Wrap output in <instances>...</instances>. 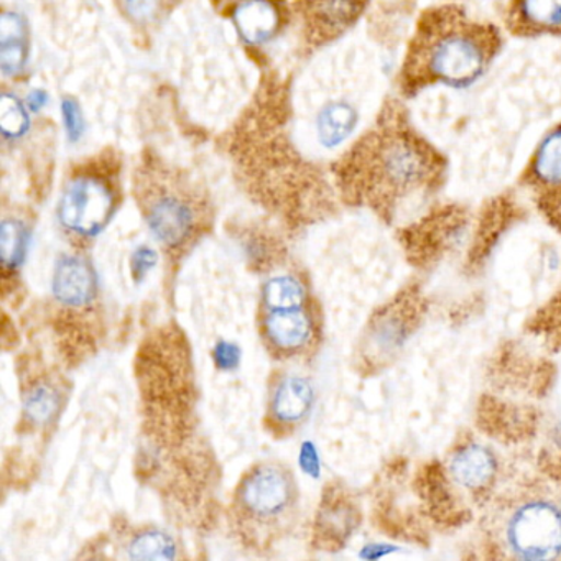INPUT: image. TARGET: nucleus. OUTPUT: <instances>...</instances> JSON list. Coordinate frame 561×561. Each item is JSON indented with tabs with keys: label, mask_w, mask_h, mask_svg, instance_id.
<instances>
[{
	"label": "nucleus",
	"mask_w": 561,
	"mask_h": 561,
	"mask_svg": "<svg viewBox=\"0 0 561 561\" xmlns=\"http://www.w3.org/2000/svg\"><path fill=\"white\" fill-rule=\"evenodd\" d=\"M119 547L130 560H173L180 557L175 538L156 525L121 530Z\"/></svg>",
	"instance_id": "nucleus-19"
},
{
	"label": "nucleus",
	"mask_w": 561,
	"mask_h": 561,
	"mask_svg": "<svg viewBox=\"0 0 561 561\" xmlns=\"http://www.w3.org/2000/svg\"><path fill=\"white\" fill-rule=\"evenodd\" d=\"M399 548L393 547V545L389 543H373L367 545L366 548H364V558H369V560H377V558H383L387 557V554L392 553V551H397Z\"/></svg>",
	"instance_id": "nucleus-28"
},
{
	"label": "nucleus",
	"mask_w": 561,
	"mask_h": 561,
	"mask_svg": "<svg viewBox=\"0 0 561 561\" xmlns=\"http://www.w3.org/2000/svg\"><path fill=\"white\" fill-rule=\"evenodd\" d=\"M32 229L24 218H4L0 226V259H2V285L4 291L14 285L24 267L31 245Z\"/></svg>",
	"instance_id": "nucleus-20"
},
{
	"label": "nucleus",
	"mask_w": 561,
	"mask_h": 561,
	"mask_svg": "<svg viewBox=\"0 0 561 561\" xmlns=\"http://www.w3.org/2000/svg\"><path fill=\"white\" fill-rule=\"evenodd\" d=\"M317 390L308 377L294 370H275L265 397L264 428L274 438L294 436L310 419Z\"/></svg>",
	"instance_id": "nucleus-11"
},
{
	"label": "nucleus",
	"mask_w": 561,
	"mask_h": 561,
	"mask_svg": "<svg viewBox=\"0 0 561 561\" xmlns=\"http://www.w3.org/2000/svg\"><path fill=\"white\" fill-rule=\"evenodd\" d=\"M508 22L522 35L561 34V0H511Z\"/></svg>",
	"instance_id": "nucleus-18"
},
{
	"label": "nucleus",
	"mask_w": 561,
	"mask_h": 561,
	"mask_svg": "<svg viewBox=\"0 0 561 561\" xmlns=\"http://www.w3.org/2000/svg\"><path fill=\"white\" fill-rule=\"evenodd\" d=\"M54 330L65 359L80 363L96 350L101 327V287L87 251L61 254L51 275Z\"/></svg>",
	"instance_id": "nucleus-7"
},
{
	"label": "nucleus",
	"mask_w": 561,
	"mask_h": 561,
	"mask_svg": "<svg viewBox=\"0 0 561 561\" xmlns=\"http://www.w3.org/2000/svg\"><path fill=\"white\" fill-rule=\"evenodd\" d=\"M27 113L15 98L2 100V130L5 136H22L27 129Z\"/></svg>",
	"instance_id": "nucleus-24"
},
{
	"label": "nucleus",
	"mask_w": 561,
	"mask_h": 561,
	"mask_svg": "<svg viewBox=\"0 0 561 561\" xmlns=\"http://www.w3.org/2000/svg\"><path fill=\"white\" fill-rule=\"evenodd\" d=\"M27 35L25 24L18 14L2 18V70L5 75L21 73L27 64Z\"/></svg>",
	"instance_id": "nucleus-22"
},
{
	"label": "nucleus",
	"mask_w": 561,
	"mask_h": 561,
	"mask_svg": "<svg viewBox=\"0 0 561 561\" xmlns=\"http://www.w3.org/2000/svg\"><path fill=\"white\" fill-rule=\"evenodd\" d=\"M415 314L410 310L409 298H397L373 314L357 346L360 370L373 374L392 363L413 333Z\"/></svg>",
	"instance_id": "nucleus-10"
},
{
	"label": "nucleus",
	"mask_w": 561,
	"mask_h": 561,
	"mask_svg": "<svg viewBox=\"0 0 561 561\" xmlns=\"http://www.w3.org/2000/svg\"><path fill=\"white\" fill-rule=\"evenodd\" d=\"M123 160L104 149L71 165L61 186L57 218L77 251H88L123 205Z\"/></svg>",
	"instance_id": "nucleus-6"
},
{
	"label": "nucleus",
	"mask_w": 561,
	"mask_h": 561,
	"mask_svg": "<svg viewBox=\"0 0 561 561\" xmlns=\"http://www.w3.org/2000/svg\"><path fill=\"white\" fill-rule=\"evenodd\" d=\"M524 182L540 196L548 209L561 203V124L535 147Z\"/></svg>",
	"instance_id": "nucleus-17"
},
{
	"label": "nucleus",
	"mask_w": 561,
	"mask_h": 561,
	"mask_svg": "<svg viewBox=\"0 0 561 561\" xmlns=\"http://www.w3.org/2000/svg\"><path fill=\"white\" fill-rule=\"evenodd\" d=\"M156 265L157 252L152 248L142 245V248L136 249L133 259H130V274H133L134 282L140 284Z\"/></svg>",
	"instance_id": "nucleus-25"
},
{
	"label": "nucleus",
	"mask_w": 561,
	"mask_h": 561,
	"mask_svg": "<svg viewBox=\"0 0 561 561\" xmlns=\"http://www.w3.org/2000/svg\"><path fill=\"white\" fill-rule=\"evenodd\" d=\"M494 543L514 560H561L560 501L543 492L515 495L495 515Z\"/></svg>",
	"instance_id": "nucleus-8"
},
{
	"label": "nucleus",
	"mask_w": 561,
	"mask_h": 561,
	"mask_svg": "<svg viewBox=\"0 0 561 561\" xmlns=\"http://www.w3.org/2000/svg\"><path fill=\"white\" fill-rule=\"evenodd\" d=\"M287 83L267 78L236 123L229 153L249 195L291 231L307 228L333 208L320 170L304 159L288 134Z\"/></svg>",
	"instance_id": "nucleus-1"
},
{
	"label": "nucleus",
	"mask_w": 561,
	"mask_h": 561,
	"mask_svg": "<svg viewBox=\"0 0 561 561\" xmlns=\"http://www.w3.org/2000/svg\"><path fill=\"white\" fill-rule=\"evenodd\" d=\"M445 160L397 110H387L333 167L344 202L392 216L400 205L432 195Z\"/></svg>",
	"instance_id": "nucleus-2"
},
{
	"label": "nucleus",
	"mask_w": 561,
	"mask_h": 561,
	"mask_svg": "<svg viewBox=\"0 0 561 561\" xmlns=\"http://www.w3.org/2000/svg\"><path fill=\"white\" fill-rule=\"evenodd\" d=\"M213 359H215L216 367L221 370H232L239 366L241 360V351L236 344L221 341L218 346L213 351Z\"/></svg>",
	"instance_id": "nucleus-26"
},
{
	"label": "nucleus",
	"mask_w": 561,
	"mask_h": 561,
	"mask_svg": "<svg viewBox=\"0 0 561 561\" xmlns=\"http://www.w3.org/2000/svg\"><path fill=\"white\" fill-rule=\"evenodd\" d=\"M300 508V485L290 466L265 459L239 479L229 502V527L242 547L267 553L294 534Z\"/></svg>",
	"instance_id": "nucleus-5"
},
{
	"label": "nucleus",
	"mask_w": 561,
	"mask_h": 561,
	"mask_svg": "<svg viewBox=\"0 0 561 561\" xmlns=\"http://www.w3.org/2000/svg\"><path fill=\"white\" fill-rule=\"evenodd\" d=\"M65 126L71 139H78L83 133V121H81L80 107L73 100L64 101Z\"/></svg>",
	"instance_id": "nucleus-27"
},
{
	"label": "nucleus",
	"mask_w": 561,
	"mask_h": 561,
	"mask_svg": "<svg viewBox=\"0 0 561 561\" xmlns=\"http://www.w3.org/2000/svg\"><path fill=\"white\" fill-rule=\"evenodd\" d=\"M67 403V380L57 370H31L22 377V425L25 432H45L60 419Z\"/></svg>",
	"instance_id": "nucleus-16"
},
{
	"label": "nucleus",
	"mask_w": 561,
	"mask_h": 561,
	"mask_svg": "<svg viewBox=\"0 0 561 561\" xmlns=\"http://www.w3.org/2000/svg\"><path fill=\"white\" fill-rule=\"evenodd\" d=\"M357 126V111L347 103H331L318 114L317 134L321 146L334 149L350 139Z\"/></svg>",
	"instance_id": "nucleus-21"
},
{
	"label": "nucleus",
	"mask_w": 561,
	"mask_h": 561,
	"mask_svg": "<svg viewBox=\"0 0 561 561\" xmlns=\"http://www.w3.org/2000/svg\"><path fill=\"white\" fill-rule=\"evenodd\" d=\"M501 471V458L492 446L468 439V442L458 443L449 453L443 468V476L453 488L471 497H479L494 489Z\"/></svg>",
	"instance_id": "nucleus-12"
},
{
	"label": "nucleus",
	"mask_w": 561,
	"mask_h": 561,
	"mask_svg": "<svg viewBox=\"0 0 561 561\" xmlns=\"http://www.w3.org/2000/svg\"><path fill=\"white\" fill-rule=\"evenodd\" d=\"M133 195L153 241L175 271L215 228L208 190L153 150H144L133 176Z\"/></svg>",
	"instance_id": "nucleus-3"
},
{
	"label": "nucleus",
	"mask_w": 561,
	"mask_h": 561,
	"mask_svg": "<svg viewBox=\"0 0 561 561\" xmlns=\"http://www.w3.org/2000/svg\"><path fill=\"white\" fill-rule=\"evenodd\" d=\"M360 524L359 505L353 494L337 482L323 489L314 512L311 543L317 550L336 551L353 537Z\"/></svg>",
	"instance_id": "nucleus-15"
},
{
	"label": "nucleus",
	"mask_w": 561,
	"mask_h": 561,
	"mask_svg": "<svg viewBox=\"0 0 561 561\" xmlns=\"http://www.w3.org/2000/svg\"><path fill=\"white\" fill-rule=\"evenodd\" d=\"M499 48L501 37L491 25L449 5L432 9L416 25L400 83L407 93L435 84L471 87L484 77Z\"/></svg>",
	"instance_id": "nucleus-4"
},
{
	"label": "nucleus",
	"mask_w": 561,
	"mask_h": 561,
	"mask_svg": "<svg viewBox=\"0 0 561 561\" xmlns=\"http://www.w3.org/2000/svg\"><path fill=\"white\" fill-rule=\"evenodd\" d=\"M553 211H560V215H561V203H560V205L554 206V208H553V209H551V211H550V213H553Z\"/></svg>",
	"instance_id": "nucleus-30"
},
{
	"label": "nucleus",
	"mask_w": 561,
	"mask_h": 561,
	"mask_svg": "<svg viewBox=\"0 0 561 561\" xmlns=\"http://www.w3.org/2000/svg\"><path fill=\"white\" fill-rule=\"evenodd\" d=\"M176 0H117L121 14L136 28H152L169 18Z\"/></svg>",
	"instance_id": "nucleus-23"
},
{
	"label": "nucleus",
	"mask_w": 561,
	"mask_h": 561,
	"mask_svg": "<svg viewBox=\"0 0 561 561\" xmlns=\"http://www.w3.org/2000/svg\"><path fill=\"white\" fill-rule=\"evenodd\" d=\"M215 5L251 47L271 44L290 21L287 0H215Z\"/></svg>",
	"instance_id": "nucleus-13"
},
{
	"label": "nucleus",
	"mask_w": 561,
	"mask_h": 561,
	"mask_svg": "<svg viewBox=\"0 0 561 561\" xmlns=\"http://www.w3.org/2000/svg\"><path fill=\"white\" fill-rule=\"evenodd\" d=\"M550 439L551 445H553L554 448H557V451L561 455V420L553 426V428H551Z\"/></svg>",
	"instance_id": "nucleus-29"
},
{
	"label": "nucleus",
	"mask_w": 561,
	"mask_h": 561,
	"mask_svg": "<svg viewBox=\"0 0 561 561\" xmlns=\"http://www.w3.org/2000/svg\"><path fill=\"white\" fill-rule=\"evenodd\" d=\"M369 0H297L294 12L310 47H324L346 34Z\"/></svg>",
	"instance_id": "nucleus-14"
},
{
	"label": "nucleus",
	"mask_w": 561,
	"mask_h": 561,
	"mask_svg": "<svg viewBox=\"0 0 561 561\" xmlns=\"http://www.w3.org/2000/svg\"><path fill=\"white\" fill-rule=\"evenodd\" d=\"M257 330L274 359H304L311 356L323 337V317L317 297L257 308Z\"/></svg>",
	"instance_id": "nucleus-9"
}]
</instances>
